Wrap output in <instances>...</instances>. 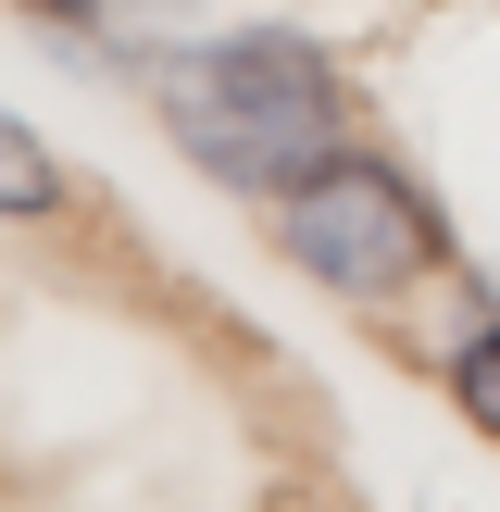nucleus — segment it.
<instances>
[{"label":"nucleus","instance_id":"f257e3e1","mask_svg":"<svg viewBox=\"0 0 500 512\" xmlns=\"http://www.w3.org/2000/svg\"><path fill=\"white\" fill-rule=\"evenodd\" d=\"M150 100H163L175 150L238 200H288L313 163L350 150V88L313 38L288 25H213V38L150 50Z\"/></svg>","mask_w":500,"mask_h":512},{"label":"nucleus","instance_id":"f03ea898","mask_svg":"<svg viewBox=\"0 0 500 512\" xmlns=\"http://www.w3.org/2000/svg\"><path fill=\"white\" fill-rule=\"evenodd\" d=\"M275 250H288V275H313L325 300H400L413 275L450 263V225H438V200H425L388 150H338V163H313L275 200Z\"/></svg>","mask_w":500,"mask_h":512},{"label":"nucleus","instance_id":"20e7f679","mask_svg":"<svg viewBox=\"0 0 500 512\" xmlns=\"http://www.w3.org/2000/svg\"><path fill=\"white\" fill-rule=\"evenodd\" d=\"M450 400H463L475 438H500V300L450 325Z\"/></svg>","mask_w":500,"mask_h":512},{"label":"nucleus","instance_id":"39448f33","mask_svg":"<svg viewBox=\"0 0 500 512\" xmlns=\"http://www.w3.org/2000/svg\"><path fill=\"white\" fill-rule=\"evenodd\" d=\"M38 13H63V25H113V38H138V50H175V13H188V0H38Z\"/></svg>","mask_w":500,"mask_h":512},{"label":"nucleus","instance_id":"7ed1b4c3","mask_svg":"<svg viewBox=\"0 0 500 512\" xmlns=\"http://www.w3.org/2000/svg\"><path fill=\"white\" fill-rule=\"evenodd\" d=\"M38 213H63V163H50V138L0 100V225H38Z\"/></svg>","mask_w":500,"mask_h":512}]
</instances>
